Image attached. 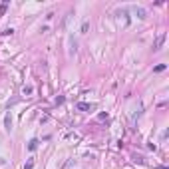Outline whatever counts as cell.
<instances>
[{
    "label": "cell",
    "mask_w": 169,
    "mask_h": 169,
    "mask_svg": "<svg viewBox=\"0 0 169 169\" xmlns=\"http://www.w3.org/2000/svg\"><path fill=\"white\" fill-rule=\"evenodd\" d=\"M163 42H165V32H159V34H157V38H155V42H153V52L161 50Z\"/></svg>",
    "instance_id": "6da1fadb"
},
{
    "label": "cell",
    "mask_w": 169,
    "mask_h": 169,
    "mask_svg": "<svg viewBox=\"0 0 169 169\" xmlns=\"http://www.w3.org/2000/svg\"><path fill=\"white\" fill-rule=\"evenodd\" d=\"M76 108H78V109H84V111H87V109H93V105H92V104H86V102H80Z\"/></svg>",
    "instance_id": "7a4b0ae2"
},
{
    "label": "cell",
    "mask_w": 169,
    "mask_h": 169,
    "mask_svg": "<svg viewBox=\"0 0 169 169\" xmlns=\"http://www.w3.org/2000/svg\"><path fill=\"white\" fill-rule=\"evenodd\" d=\"M133 12H135V16H137V18H145V14H147V12L143 10L141 6H137V8H133Z\"/></svg>",
    "instance_id": "3957f363"
},
{
    "label": "cell",
    "mask_w": 169,
    "mask_h": 169,
    "mask_svg": "<svg viewBox=\"0 0 169 169\" xmlns=\"http://www.w3.org/2000/svg\"><path fill=\"white\" fill-rule=\"evenodd\" d=\"M36 147H38V139H32V141L28 143V149H30V151H34Z\"/></svg>",
    "instance_id": "277c9868"
},
{
    "label": "cell",
    "mask_w": 169,
    "mask_h": 169,
    "mask_svg": "<svg viewBox=\"0 0 169 169\" xmlns=\"http://www.w3.org/2000/svg\"><path fill=\"white\" fill-rule=\"evenodd\" d=\"M4 126H6V129L10 131V127H12V120H10V115H6V117H4Z\"/></svg>",
    "instance_id": "5b68a950"
},
{
    "label": "cell",
    "mask_w": 169,
    "mask_h": 169,
    "mask_svg": "<svg viewBox=\"0 0 169 169\" xmlns=\"http://www.w3.org/2000/svg\"><path fill=\"white\" fill-rule=\"evenodd\" d=\"M165 68H167V64H159V66H155V68H153V72H155V74H159V72H163Z\"/></svg>",
    "instance_id": "8992f818"
},
{
    "label": "cell",
    "mask_w": 169,
    "mask_h": 169,
    "mask_svg": "<svg viewBox=\"0 0 169 169\" xmlns=\"http://www.w3.org/2000/svg\"><path fill=\"white\" fill-rule=\"evenodd\" d=\"M22 93H24V96H30V93H32V86H26L22 90Z\"/></svg>",
    "instance_id": "52a82bcc"
},
{
    "label": "cell",
    "mask_w": 169,
    "mask_h": 169,
    "mask_svg": "<svg viewBox=\"0 0 169 169\" xmlns=\"http://www.w3.org/2000/svg\"><path fill=\"white\" fill-rule=\"evenodd\" d=\"M6 6H8V2H2V6H0V14H4V10H6Z\"/></svg>",
    "instance_id": "ba28073f"
},
{
    "label": "cell",
    "mask_w": 169,
    "mask_h": 169,
    "mask_svg": "<svg viewBox=\"0 0 169 169\" xmlns=\"http://www.w3.org/2000/svg\"><path fill=\"white\" fill-rule=\"evenodd\" d=\"M34 167V161H32V159H30V161H28V163H26V167H24V169H32Z\"/></svg>",
    "instance_id": "9c48e42d"
}]
</instances>
